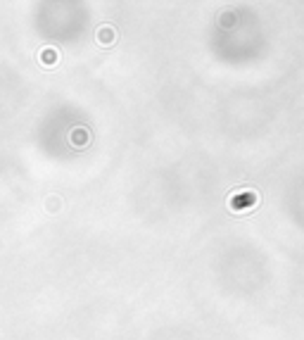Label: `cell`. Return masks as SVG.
<instances>
[{"label":"cell","instance_id":"cell-1","mask_svg":"<svg viewBox=\"0 0 304 340\" xmlns=\"http://www.w3.org/2000/svg\"><path fill=\"white\" fill-rule=\"evenodd\" d=\"M60 207H62V200H60V198H55V195L48 198V209L50 212H55V209H60Z\"/></svg>","mask_w":304,"mask_h":340}]
</instances>
